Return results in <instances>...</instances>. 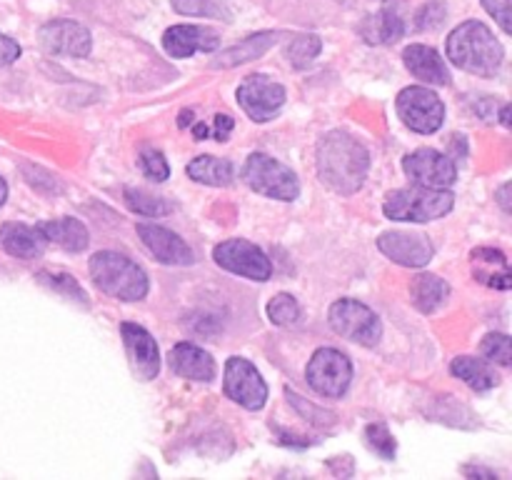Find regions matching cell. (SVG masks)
I'll use <instances>...</instances> for the list:
<instances>
[{
	"mask_svg": "<svg viewBox=\"0 0 512 480\" xmlns=\"http://www.w3.org/2000/svg\"><path fill=\"white\" fill-rule=\"evenodd\" d=\"M225 395L248 410H260L268 400V385L250 360L230 358L225 363Z\"/></svg>",
	"mask_w": 512,
	"mask_h": 480,
	"instance_id": "obj_11",
	"label": "cell"
},
{
	"mask_svg": "<svg viewBox=\"0 0 512 480\" xmlns=\"http://www.w3.org/2000/svg\"><path fill=\"white\" fill-rule=\"evenodd\" d=\"M360 35L373 45L395 43V40H400V35H403V20H400L393 10H380V13L363 20Z\"/></svg>",
	"mask_w": 512,
	"mask_h": 480,
	"instance_id": "obj_26",
	"label": "cell"
},
{
	"mask_svg": "<svg viewBox=\"0 0 512 480\" xmlns=\"http://www.w3.org/2000/svg\"><path fill=\"white\" fill-rule=\"evenodd\" d=\"M300 315H303V310H300L298 300L288 293L275 295V298L268 303V318L273 320L275 325H280V328H290V325H295L300 320Z\"/></svg>",
	"mask_w": 512,
	"mask_h": 480,
	"instance_id": "obj_30",
	"label": "cell"
},
{
	"mask_svg": "<svg viewBox=\"0 0 512 480\" xmlns=\"http://www.w3.org/2000/svg\"><path fill=\"white\" fill-rule=\"evenodd\" d=\"M120 335H123L125 350H128V360L133 373L140 380H153L160 373V350L153 335L135 323L120 325Z\"/></svg>",
	"mask_w": 512,
	"mask_h": 480,
	"instance_id": "obj_15",
	"label": "cell"
},
{
	"mask_svg": "<svg viewBox=\"0 0 512 480\" xmlns=\"http://www.w3.org/2000/svg\"><path fill=\"white\" fill-rule=\"evenodd\" d=\"M90 278L103 293L128 300V303L143 300L150 290L145 270L113 250H100L90 258Z\"/></svg>",
	"mask_w": 512,
	"mask_h": 480,
	"instance_id": "obj_3",
	"label": "cell"
},
{
	"mask_svg": "<svg viewBox=\"0 0 512 480\" xmlns=\"http://www.w3.org/2000/svg\"><path fill=\"white\" fill-rule=\"evenodd\" d=\"M500 123L510 125V105H503V110H500Z\"/></svg>",
	"mask_w": 512,
	"mask_h": 480,
	"instance_id": "obj_42",
	"label": "cell"
},
{
	"mask_svg": "<svg viewBox=\"0 0 512 480\" xmlns=\"http://www.w3.org/2000/svg\"><path fill=\"white\" fill-rule=\"evenodd\" d=\"M380 253L388 255L405 268H425L433 260V240L425 233H408V230H390L378 238Z\"/></svg>",
	"mask_w": 512,
	"mask_h": 480,
	"instance_id": "obj_14",
	"label": "cell"
},
{
	"mask_svg": "<svg viewBox=\"0 0 512 480\" xmlns=\"http://www.w3.org/2000/svg\"><path fill=\"white\" fill-rule=\"evenodd\" d=\"M305 378L315 393L325 395V398H343L353 380V363L340 350L320 348L310 358Z\"/></svg>",
	"mask_w": 512,
	"mask_h": 480,
	"instance_id": "obj_7",
	"label": "cell"
},
{
	"mask_svg": "<svg viewBox=\"0 0 512 480\" xmlns=\"http://www.w3.org/2000/svg\"><path fill=\"white\" fill-rule=\"evenodd\" d=\"M450 373L455 378L465 380L473 390H490L500 383V375L495 373L493 365H488L480 358H470V355H460L450 365Z\"/></svg>",
	"mask_w": 512,
	"mask_h": 480,
	"instance_id": "obj_24",
	"label": "cell"
},
{
	"mask_svg": "<svg viewBox=\"0 0 512 480\" xmlns=\"http://www.w3.org/2000/svg\"><path fill=\"white\" fill-rule=\"evenodd\" d=\"M328 320L335 333L358 345L373 348L383 338V323H380V318L373 313V308H368L360 300H335L328 310Z\"/></svg>",
	"mask_w": 512,
	"mask_h": 480,
	"instance_id": "obj_6",
	"label": "cell"
},
{
	"mask_svg": "<svg viewBox=\"0 0 512 480\" xmlns=\"http://www.w3.org/2000/svg\"><path fill=\"white\" fill-rule=\"evenodd\" d=\"M138 235L143 240L145 248L165 265H190L195 263V253L190 250V245L180 238L173 230L163 228V225L155 223H140Z\"/></svg>",
	"mask_w": 512,
	"mask_h": 480,
	"instance_id": "obj_16",
	"label": "cell"
},
{
	"mask_svg": "<svg viewBox=\"0 0 512 480\" xmlns=\"http://www.w3.org/2000/svg\"><path fill=\"white\" fill-rule=\"evenodd\" d=\"M410 295H413V305L420 313H435L450 298V285L438 275L423 273L410 285Z\"/></svg>",
	"mask_w": 512,
	"mask_h": 480,
	"instance_id": "obj_23",
	"label": "cell"
},
{
	"mask_svg": "<svg viewBox=\"0 0 512 480\" xmlns=\"http://www.w3.org/2000/svg\"><path fill=\"white\" fill-rule=\"evenodd\" d=\"M288 398H290V403L295 405V408L300 410V413L305 415V418H310V423H318V425H333L335 423V415H330V413H325V410H320V408H310L308 403H305V398H300L298 393H290L288 390Z\"/></svg>",
	"mask_w": 512,
	"mask_h": 480,
	"instance_id": "obj_35",
	"label": "cell"
},
{
	"mask_svg": "<svg viewBox=\"0 0 512 480\" xmlns=\"http://www.w3.org/2000/svg\"><path fill=\"white\" fill-rule=\"evenodd\" d=\"M480 353H483L488 360H495V363L510 365L512 363L510 338L505 333L485 335V340H483V343H480Z\"/></svg>",
	"mask_w": 512,
	"mask_h": 480,
	"instance_id": "obj_31",
	"label": "cell"
},
{
	"mask_svg": "<svg viewBox=\"0 0 512 480\" xmlns=\"http://www.w3.org/2000/svg\"><path fill=\"white\" fill-rule=\"evenodd\" d=\"M38 40L45 53L70 55V58H85L90 53V45H93L88 28L65 18L45 23L38 30Z\"/></svg>",
	"mask_w": 512,
	"mask_h": 480,
	"instance_id": "obj_13",
	"label": "cell"
},
{
	"mask_svg": "<svg viewBox=\"0 0 512 480\" xmlns=\"http://www.w3.org/2000/svg\"><path fill=\"white\" fill-rule=\"evenodd\" d=\"M213 260L220 268L228 270V273L243 275V278L258 280V283L268 280L270 273H273V265H270L268 255L258 245L248 243L243 238L223 240L220 245H215Z\"/></svg>",
	"mask_w": 512,
	"mask_h": 480,
	"instance_id": "obj_9",
	"label": "cell"
},
{
	"mask_svg": "<svg viewBox=\"0 0 512 480\" xmlns=\"http://www.w3.org/2000/svg\"><path fill=\"white\" fill-rule=\"evenodd\" d=\"M235 128V120L228 118V115H215L213 118V125H195L193 128V135L195 138H215V140H228L230 130Z\"/></svg>",
	"mask_w": 512,
	"mask_h": 480,
	"instance_id": "obj_34",
	"label": "cell"
},
{
	"mask_svg": "<svg viewBox=\"0 0 512 480\" xmlns=\"http://www.w3.org/2000/svg\"><path fill=\"white\" fill-rule=\"evenodd\" d=\"M485 10L498 20L500 28L510 33V0H483Z\"/></svg>",
	"mask_w": 512,
	"mask_h": 480,
	"instance_id": "obj_37",
	"label": "cell"
},
{
	"mask_svg": "<svg viewBox=\"0 0 512 480\" xmlns=\"http://www.w3.org/2000/svg\"><path fill=\"white\" fill-rule=\"evenodd\" d=\"M508 190H510V183H505L503 188L498 190V198H500V205H503L505 210H510V203H508Z\"/></svg>",
	"mask_w": 512,
	"mask_h": 480,
	"instance_id": "obj_41",
	"label": "cell"
},
{
	"mask_svg": "<svg viewBox=\"0 0 512 480\" xmlns=\"http://www.w3.org/2000/svg\"><path fill=\"white\" fill-rule=\"evenodd\" d=\"M238 103L255 123H268L285 103V88L268 75H248L238 88Z\"/></svg>",
	"mask_w": 512,
	"mask_h": 480,
	"instance_id": "obj_10",
	"label": "cell"
},
{
	"mask_svg": "<svg viewBox=\"0 0 512 480\" xmlns=\"http://www.w3.org/2000/svg\"><path fill=\"white\" fill-rule=\"evenodd\" d=\"M0 243H3L5 253L23 260H33L45 253L48 240L40 233V228H30V225L23 223H10L0 230Z\"/></svg>",
	"mask_w": 512,
	"mask_h": 480,
	"instance_id": "obj_21",
	"label": "cell"
},
{
	"mask_svg": "<svg viewBox=\"0 0 512 480\" xmlns=\"http://www.w3.org/2000/svg\"><path fill=\"white\" fill-rule=\"evenodd\" d=\"M473 258H488V263H500V265H508V258H505L500 250H490V248H478L473 253Z\"/></svg>",
	"mask_w": 512,
	"mask_h": 480,
	"instance_id": "obj_39",
	"label": "cell"
},
{
	"mask_svg": "<svg viewBox=\"0 0 512 480\" xmlns=\"http://www.w3.org/2000/svg\"><path fill=\"white\" fill-rule=\"evenodd\" d=\"M395 110L413 133H438L445 120L443 100L425 85H410V88L400 90Z\"/></svg>",
	"mask_w": 512,
	"mask_h": 480,
	"instance_id": "obj_8",
	"label": "cell"
},
{
	"mask_svg": "<svg viewBox=\"0 0 512 480\" xmlns=\"http://www.w3.org/2000/svg\"><path fill=\"white\" fill-rule=\"evenodd\" d=\"M243 180L260 195L275 200H295L300 195L298 175L280 160L265 153H253L245 160Z\"/></svg>",
	"mask_w": 512,
	"mask_h": 480,
	"instance_id": "obj_5",
	"label": "cell"
},
{
	"mask_svg": "<svg viewBox=\"0 0 512 480\" xmlns=\"http://www.w3.org/2000/svg\"><path fill=\"white\" fill-rule=\"evenodd\" d=\"M40 233L45 235L48 243L60 245L68 253H80L88 248V228L75 218H58V220H45L38 225Z\"/></svg>",
	"mask_w": 512,
	"mask_h": 480,
	"instance_id": "obj_22",
	"label": "cell"
},
{
	"mask_svg": "<svg viewBox=\"0 0 512 480\" xmlns=\"http://www.w3.org/2000/svg\"><path fill=\"white\" fill-rule=\"evenodd\" d=\"M455 198L448 188H403L393 190L385 198L383 213L390 220H405V223H430L443 218L453 210Z\"/></svg>",
	"mask_w": 512,
	"mask_h": 480,
	"instance_id": "obj_4",
	"label": "cell"
},
{
	"mask_svg": "<svg viewBox=\"0 0 512 480\" xmlns=\"http://www.w3.org/2000/svg\"><path fill=\"white\" fill-rule=\"evenodd\" d=\"M403 60H405V68L415 75L418 80L430 85H445L450 80L448 73V65L445 60L440 58V53L430 45H408L403 50Z\"/></svg>",
	"mask_w": 512,
	"mask_h": 480,
	"instance_id": "obj_19",
	"label": "cell"
},
{
	"mask_svg": "<svg viewBox=\"0 0 512 480\" xmlns=\"http://www.w3.org/2000/svg\"><path fill=\"white\" fill-rule=\"evenodd\" d=\"M403 170L413 183L423 185V188H450L458 178L453 158L433 148H420L405 155Z\"/></svg>",
	"mask_w": 512,
	"mask_h": 480,
	"instance_id": "obj_12",
	"label": "cell"
},
{
	"mask_svg": "<svg viewBox=\"0 0 512 480\" xmlns=\"http://www.w3.org/2000/svg\"><path fill=\"white\" fill-rule=\"evenodd\" d=\"M188 175L203 185H215V188H225L233 183L235 168L230 160L213 158V155H200L193 163H188Z\"/></svg>",
	"mask_w": 512,
	"mask_h": 480,
	"instance_id": "obj_25",
	"label": "cell"
},
{
	"mask_svg": "<svg viewBox=\"0 0 512 480\" xmlns=\"http://www.w3.org/2000/svg\"><path fill=\"white\" fill-rule=\"evenodd\" d=\"M170 368H173L180 378L198 380V383H208V380L215 378L213 355L193 343H178L170 350Z\"/></svg>",
	"mask_w": 512,
	"mask_h": 480,
	"instance_id": "obj_18",
	"label": "cell"
},
{
	"mask_svg": "<svg viewBox=\"0 0 512 480\" xmlns=\"http://www.w3.org/2000/svg\"><path fill=\"white\" fill-rule=\"evenodd\" d=\"M125 203L130 205V210H135V213L140 215H148V218H158V215H168L170 210V203L165 198H158V195H150L145 193V190H125Z\"/></svg>",
	"mask_w": 512,
	"mask_h": 480,
	"instance_id": "obj_29",
	"label": "cell"
},
{
	"mask_svg": "<svg viewBox=\"0 0 512 480\" xmlns=\"http://www.w3.org/2000/svg\"><path fill=\"white\" fill-rule=\"evenodd\" d=\"M20 58V45L13 38L0 33V65H10Z\"/></svg>",
	"mask_w": 512,
	"mask_h": 480,
	"instance_id": "obj_38",
	"label": "cell"
},
{
	"mask_svg": "<svg viewBox=\"0 0 512 480\" xmlns=\"http://www.w3.org/2000/svg\"><path fill=\"white\" fill-rule=\"evenodd\" d=\"M365 443H368V448H373L375 453L383 455V458H395V438L390 435V430L385 428L383 423H373L365 428Z\"/></svg>",
	"mask_w": 512,
	"mask_h": 480,
	"instance_id": "obj_33",
	"label": "cell"
},
{
	"mask_svg": "<svg viewBox=\"0 0 512 480\" xmlns=\"http://www.w3.org/2000/svg\"><path fill=\"white\" fill-rule=\"evenodd\" d=\"M5 200H8V185H5V180L0 178V205H3Z\"/></svg>",
	"mask_w": 512,
	"mask_h": 480,
	"instance_id": "obj_43",
	"label": "cell"
},
{
	"mask_svg": "<svg viewBox=\"0 0 512 480\" xmlns=\"http://www.w3.org/2000/svg\"><path fill=\"white\" fill-rule=\"evenodd\" d=\"M220 43V35L205 25H173L165 30L163 48L173 58H188L193 53H213Z\"/></svg>",
	"mask_w": 512,
	"mask_h": 480,
	"instance_id": "obj_17",
	"label": "cell"
},
{
	"mask_svg": "<svg viewBox=\"0 0 512 480\" xmlns=\"http://www.w3.org/2000/svg\"><path fill=\"white\" fill-rule=\"evenodd\" d=\"M318 53H320V38L318 35H308V33L293 38L288 43V48H285V55H288V60L293 63V68L298 70L308 68V65L318 58Z\"/></svg>",
	"mask_w": 512,
	"mask_h": 480,
	"instance_id": "obj_28",
	"label": "cell"
},
{
	"mask_svg": "<svg viewBox=\"0 0 512 480\" xmlns=\"http://www.w3.org/2000/svg\"><path fill=\"white\" fill-rule=\"evenodd\" d=\"M40 280H43L45 285H50V288L55 290H65V293L73 298V295H78V300H85V293L80 290V285L75 283L73 278H68V275H50V273H40Z\"/></svg>",
	"mask_w": 512,
	"mask_h": 480,
	"instance_id": "obj_36",
	"label": "cell"
},
{
	"mask_svg": "<svg viewBox=\"0 0 512 480\" xmlns=\"http://www.w3.org/2000/svg\"><path fill=\"white\" fill-rule=\"evenodd\" d=\"M140 168H143L145 178L155 180V183H163L170 175V165L165 160V155L155 148H143L140 150Z\"/></svg>",
	"mask_w": 512,
	"mask_h": 480,
	"instance_id": "obj_32",
	"label": "cell"
},
{
	"mask_svg": "<svg viewBox=\"0 0 512 480\" xmlns=\"http://www.w3.org/2000/svg\"><path fill=\"white\" fill-rule=\"evenodd\" d=\"M488 285H493V288H500V290H508V288H512V278H510V273L493 275V278H488Z\"/></svg>",
	"mask_w": 512,
	"mask_h": 480,
	"instance_id": "obj_40",
	"label": "cell"
},
{
	"mask_svg": "<svg viewBox=\"0 0 512 480\" xmlns=\"http://www.w3.org/2000/svg\"><path fill=\"white\" fill-rule=\"evenodd\" d=\"M190 110H185L183 115H180V128H188V123H190Z\"/></svg>",
	"mask_w": 512,
	"mask_h": 480,
	"instance_id": "obj_44",
	"label": "cell"
},
{
	"mask_svg": "<svg viewBox=\"0 0 512 480\" xmlns=\"http://www.w3.org/2000/svg\"><path fill=\"white\" fill-rule=\"evenodd\" d=\"M173 10L180 15H193V18H230V5L228 0H170Z\"/></svg>",
	"mask_w": 512,
	"mask_h": 480,
	"instance_id": "obj_27",
	"label": "cell"
},
{
	"mask_svg": "<svg viewBox=\"0 0 512 480\" xmlns=\"http://www.w3.org/2000/svg\"><path fill=\"white\" fill-rule=\"evenodd\" d=\"M448 58L465 73L495 75L503 65L505 50L488 25L468 20L450 33Z\"/></svg>",
	"mask_w": 512,
	"mask_h": 480,
	"instance_id": "obj_2",
	"label": "cell"
},
{
	"mask_svg": "<svg viewBox=\"0 0 512 480\" xmlns=\"http://www.w3.org/2000/svg\"><path fill=\"white\" fill-rule=\"evenodd\" d=\"M280 38H283V33H280V30H265V33H255V35H250V38H243L238 45H233V48L225 50V53H220L210 65L218 70L243 65V63H248V60H255V58H260V55L268 53V50L273 48Z\"/></svg>",
	"mask_w": 512,
	"mask_h": 480,
	"instance_id": "obj_20",
	"label": "cell"
},
{
	"mask_svg": "<svg viewBox=\"0 0 512 480\" xmlns=\"http://www.w3.org/2000/svg\"><path fill=\"white\" fill-rule=\"evenodd\" d=\"M368 168V150L345 130H333L318 143V175L335 193H358L368 178Z\"/></svg>",
	"mask_w": 512,
	"mask_h": 480,
	"instance_id": "obj_1",
	"label": "cell"
}]
</instances>
